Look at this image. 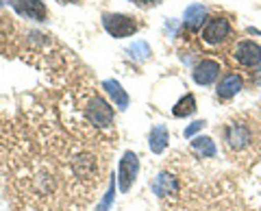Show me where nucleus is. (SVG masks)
Returning a JSON list of instances; mask_svg holds the SVG:
<instances>
[{
    "label": "nucleus",
    "instance_id": "11",
    "mask_svg": "<svg viewBox=\"0 0 261 211\" xmlns=\"http://www.w3.org/2000/svg\"><path fill=\"white\" fill-rule=\"evenodd\" d=\"M207 22V9L202 5H190L185 9V15H183V24L190 31H198L200 24Z\"/></svg>",
    "mask_w": 261,
    "mask_h": 211
},
{
    "label": "nucleus",
    "instance_id": "8",
    "mask_svg": "<svg viewBox=\"0 0 261 211\" xmlns=\"http://www.w3.org/2000/svg\"><path fill=\"white\" fill-rule=\"evenodd\" d=\"M178 190H181L178 178L174 174H170V172H159L157 176H154V181H152V192L157 194L159 198L174 196V194H178Z\"/></svg>",
    "mask_w": 261,
    "mask_h": 211
},
{
    "label": "nucleus",
    "instance_id": "16",
    "mask_svg": "<svg viewBox=\"0 0 261 211\" xmlns=\"http://www.w3.org/2000/svg\"><path fill=\"white\" fill-rule=\"evenodd\" d=\"M124 52H126L128 59H133V61H137V63H142V61H146V59L150 57V46L146 44V42H135V44H130Z\"/></svg>",
    "mask_w": 261,
    "mask_h": 211
},
{
    "label": "nucleus",
    "instance_id": "9",
    "mask_svg": "<svg viewBox=\"0 0 261 211\" xmlns=\"http://www.w3.org/2000/svg\"><path fill=\"white\" fill-rule=\"evenodd\" d=\"M13 9L29 20H46V15H48L46 5L42 0H15Z\"/></svg>",
    "mask_w": 261,
    "mask_h": 211
},
{
    "label": "nucleus",
    "instance_id": "4",
    "mask_svg": "<svg viewBox=\"0 0 261 211\" xmlns=\"http://www.w3.org/2000/svg\"><path fill=\"white\" fill-rule=\"evenodd\" d=\"M224 142L231 150H244L252 142V131L244 122H228L224 126Z\"/></svg>",
    "mask_w": 261,
    "mask_h": 211
},
{
    "label": "nucleus",
    "instance_id": "2",
    "mask_svg": "<svg viewBox=\"0 0 261 211\" xmlns=\"http://www.w3.org/2000/svg\"><path fill=\"white\" fill-rule=\"evenodd\" d=\"M102 27L111 37H130L137 31V22L135 18L124 13H105L102 15Z\"/></svg>",
    "mask_w": 261,
    "mask_h": 211
},
{
    "label": "nucleus",
    "instance_id": "7",
    "mask_svg": "<svg viewBox=\"0 0 261 211\" xmlns=\"http://www.w3.org/2000/svg\"><path fill=\"white\" fill-rule=\"evenodd\" d=\"M218 76H220V63L214 59H202L200 63H196L192 72V78L198 85H211Z\"/></svg>",
    "mask_w": 261,
    "mask_h": 211
},
{
    "label": "nucleus",
    "instance_id": "15",
    "mask_svg": "<svg viewBox=\"0 0 261 211\" xmlns=\"http://www.w3.org/2000/svg\"><path fill=\"white\" fill-rule=\"evenodd\" d=\"M194 111H196V98H194L192 94H185L183 98L174 104L172 116L174 118H187V116H192Z\"/></svg>",
    "mask_w": 261,
    "mask_h": 211
},
{
    "label": "nucleus",
    "instance_id": "17",
    "mask_svg": "<svg viewBox=\"0 0 261 211\" xmlns=\"http://www.w3.org/2000/svg\"><path fill=\"white\" fill-rule=\"evenodd\" d=\"M202 126H205V120H196V122H192L190 126L185 128V137H192L196 131H200Z\"/></svg>",
    "mask_w": 261,
    "mask_h": 211
},
{
    "label": "nucleus",
    "instance_id": "12",
    "mask_svg": "<svg viewBox=\"0 0 261 211\" xmlns=\"http://www.w3.org/2000/svg\"><path fill=\"white\" fill-rule=\"evenodd\" d=\"M102 87H105V92L111 96V100H113V104H116V107H120V109H126V107H128V94L124 92V89H122V85L118 83V81L107 78V81L102 83Z\"/></svg>",
    "mask_w": 261,
    "mask_h": 211
},
{
    "label": "nucleus",
    "instance_id": "18",
    "mask_svg": "<svg viewBox=\"0 0 261 211\" xmlns=\"http://www.w3.org/2000/svg\"><path fill=\"white\" fill-rule=\"evenodd\" d=\"M133 3H135L137 7H142V9H148V7H157V5H161L163 0H133Z\"/></svg>",
    "mask_w": 261,
    "mask_h": 211
},
{
    "label": "nucleus",
    "instance_id": "5",
    "mask_svg": "<svg viewBox=\"0 0 261 211\" xmlns=\"http://www.w3.org/2000/svg\"><path fill=\"white\" fill-rule=\"evenodd\" d=\"M233 57L240 66L255 68L261 63V46L257 42H252V39H244V42H240L238 46H235Z\"/></svg>",
    "mask_w": 261,
    "mask_h": 211
},
{
    "label": "nucleus",
    "instance_id": "13",
    "mask_svg": "<svg viewBox=\"0 0 261 211\" xmlns=\"http://www.w3.org/2000/svg\"><path fill=\"white\" fill-rule=\"evenodd\" d=\"M148 144H150V150L154 152V155L163 152V150H166V146H168V128L163 124L152 126V131L148 135Z\"/></svg>",
    "mask_w": 261,
    "mask_h": 211
},
{
    "label": "nucleus",
    "instance_id": "10",
    "mask_svg": "<svg viewBox=\"0 0 261 211\" xmlns=\"http://www.w3.org/2000/svg\"><path fill=\"white\" fill-rule=\"evenodd\" d=\"M244 87V78L240 76V74H224L222 76V81L218 83V89H216V94H218V98H222V100H226V98H233L235 94H240V89Z\"/></svg>",
    "mask_w": 261,
    "mask_h": 211
},
{
    "label": "nucleus",
    "instance_id": "14",
    "mask_svg": "<svg viewBox=\"0 0 261 211\" xmlns=\"http://www.w3.org/2000/svg\"><path fill=\"white\" fill-rule=\"evenodd\" d=\"M192 150L196 152V155L205 157V159L216 157V144H214L211 137H196V140L192 142Z\"/></svg>",
    "mask_w": 261,
    "mask_h": 211
},
{
    "label": "nucleus",
    "instance_id": "19",
    "mask_svg": "<svg viewBox=\"0 0 261 211\" xmlns=\"http://www.w3.org/2000/svg\"><path fill=\"white\" fill-rule=\"evenodd\" d=\"M59 3H63V5H70V3H79V0H59Z\"/></svg>",
    "mask_w": 261,
    "mask_h": 211
},
{
    "label": "nucleus",
    "instance_id": "6",
    "mask_svg": "<svg viewBox=\"0 0 261 211\" xmlns=\"http://www.w3.org/2000/svg\"><path fill=\"white\" fill-rule=\"evenodd\" d=\"M137 172H140V161H137V155L135 152H124V157L120 161V190L122 192H128L133 188L135 178H137Z\"/></svg>",
    "mask_w": 261,
    "mask_h": 211
},
{
    "label": "nucleus",
    "instance_id": "1",
    "mask_svg": "<svg viewBox=\"0 0 261 211\" xmlns=\"http://www.w3.org/2000/svg\"><path fill=\"white\" fill-rule=\"evenodd\" d=\"M81 107H83V116L92 126L96 128H109L113 126V109L109 107V102L102 98L100 94L89 92L83 100H81Z\"/></svg>",
    "mask_w": 261,
    "mask_h": 211
},
{
    "label": "nucleus",
    "instance_id": "3",
    "mask_svg": "<svg viewBox=\"0 0 261 211\" xmlns=\"http://www.w3.org/2000/svg\"><path fill=\"white\" fill-rule=\"evenodd\" d=\"M228 35H231V24H228L226 18H222V15L207 18L205 29H202V42L218 46V44H222Z\"/></svg>",
    "mask_w": 261,
    "mask_h": 211
}]
</instances>
